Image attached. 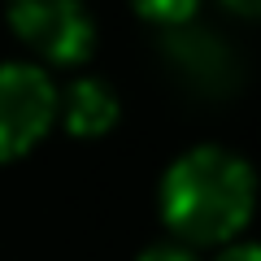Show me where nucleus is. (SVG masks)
Here are the masks:
<instances>
[{
	"label": "nucleus",
	"mask_w": 261,
	"mask_h": 261,
	"mask_svg": "<svg viewBox=\"0 0 261 261\" xmlns=\"http://www.w3.org/2000/svg\"><path fill=\"white\" fill-rule=\"evenodd\" d=\"M57 122V87L35 61L0 65V161H18Z\"/></svg>",
	"instance_id": "obj_3"
},
{
	"label": "nucleus",
	"mask_w": 261,
	"mask_h": 261,
	"mask_svg": "<svg viewBox=\"0 0 261 261\" xmlns=\"http://www.w3.org/2000/svg\"><path fill=\"white\" fill-rule=\"evenodd\" d=\"M9 27L35 57L79 65L96 48V22L83 0H5Z\"/></svg>",
	"instance_id": "obj_2"
},
{
	"label": "nucleus",
	"mask_w": 261,
	"mask_h": 261,
	"mask_svg": "<svg viewBox=\"0 0 261 261\" xmlns=\"http://www.w3.org/2000/svg\"><path fill=\"white\" fill-rule=\"evenodd\" d=\"M231 13H240V18H248V22H261V0H222Z\"/></svg>",
	"instance_id": "obj_9"
},
{
	"label": "nucleus",
	"mask_w": 261,
	"mask_h": 261,
	"mask_svg": "<svg viewBox=\"0 0 261 261\" xmlns=\"http://www.w3.org/2000/svg\"><path fill=\"white\" fill-rule=\"evenodd\" d=\"M161 222L187 248H226L257 214V174L231 148L200 144L166 170L157 192Z\"/></svg>",
	"instance_id": "obj_1"
},
{
	"label": "nucleus",
	"mask_w": 261,
	"mask_h": 261,
	"mask_svg": "<svg viewBox=\"0 0 261 261\" xmlns=\"http://www.w3.org/2000/svg\"><path fill=\"white\" fill-rule=\"evenodd\" d=\"M214 261H261V244H248V240H235L218 252Z\"/></svg>",
	"instance_id": "obj_8"
},
{
	"label": "nucleus",
	"mask_w": 261,
	"mask_h": 261,
	"mask_svg": "<svg viewBox=\"0 0 261 261\" xmlns=\"http://www.w3.org/2000/svg\"><path fill=\"white\" fill-rule=\"evenodd\" d=\"M122 105L105 79H74V83L57 92V122L79 140H100L118 126Z\"/></svg>",
	"instance_id": "obj_5"
},
{
	"label": "nucleus",
	"mask_w": 261,
	"mask_h": 261,
	"mask_svg": "<svg viewBox=\"0 0 261 261\" xmlns=\"http://www.w3.org/2000/svg\"><path fill=\"white\" fill-rule=\"evenodd\" d=\"M135 261H196V252L187 248V244H178V240H157V244H148Z\"/></svg>",
	"instance_id": "obj_7"
},
{
	"label": "nucleus",
	"mask_w": 261,
	"mask_h": 261,
	"mask_svg": "<svg viewBox=\"0 0 261 261\" xmlns=\"http://www.w3.org/2000/svg\"><path fill=\"white\" fill-rule=\"evenodd\" d=\"M130 9L140 13V18L157 22L161 31H170V27H183V22H192L196 9H200V0H130Z\"/></svg>",
	"instance_id": "obj_6"
},
{
	"label": "nucleus",
	"mask_w": 261,
	"mask_h": 261,
	"mask_svg": "<svg viewBox=\"0 0 261 261\" xmlns=\"http://www.w3.org/2000/svg\"><path fill=\"white\" fill-rule=\"evenodd\" d=\"M161 61L178 79V87L209 96V100L240 87V57L231 53V44L218 31H205L196 22L170 27L161 35Z\"/></svg>",
	"instance_id": "obj_4"
}]
</instances>
